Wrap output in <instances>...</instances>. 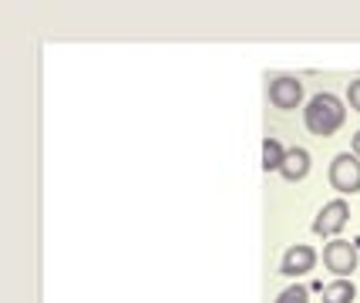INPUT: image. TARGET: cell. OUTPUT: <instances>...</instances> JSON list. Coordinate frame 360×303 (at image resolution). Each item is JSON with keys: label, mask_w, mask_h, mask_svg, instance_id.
Returning <instances> with one entry per match:
<instances>
[{"label": "cell", "mask_w": 360, "mask_h": 303, "mask_svg": "<svg viewBox=\"0 0 360 303\" xmlns=\"http://www.w3.org/2000/svg\"><path fill=\"white\" fill-rule=\"evenodd\" d=\"M347 122V108L344 101L337 95H330V91H320L307 101V108H303V125L310 135L316 138H330L333 131H340Z\"/></svg>", "instance_id": "obj_1"}, {"label": "cell", "mask_w": 360, "mask_h": 303, "mask_svg": "<svg viewBox=\"0 0 360 303\" xmlns=\"http://www.w3.org/2000/svg\"><path fill=\"white\" fill-rule=\"evenodd\" d=\"M266 98L273 108L293 112V108L303 105V81L293 78V75H276V78H269V84H266Z\"/></svg>", "instance_id": "obj_2"}, {"label": "cell", "mask_w": 360, "mask_h": 303, "mask_svg": "<svg viewBox=\"0 0 360 303\" xmlns=\"http://www.w3.org/2000/svg\"><path fill=\"white\" fill-rule=\"evenodd\" d=\"M330 186L333 192H340V195H354L360 192V159L357 155H337V159L330 162Z\"/></svg>", "instance_id": "obj_3"}, {"label": "cell", "mask_w": 360, "mask_h": 303, "mask_svg": "<svg viewBox=\"0 0 360 303\" xmlns=\"http://www.w3.org/2000/svg\"><path fill=\"white\" fill-rule=\"evenodd\" d=\"M360 263V253L354 243H344V240H333L323 246V266H327L337 280H347L350 273L357 270Z\"/></svg>", "instance_id": "obj_4"}, {"label": "cell", "mask_w": 360, "mask_h": 303, "mask_svg": "<svg viewBox=\"0 0 360 303\" xmlns=\"http://www.w3.org/2000/svg\"><path fill=\"white\" fill-rule=\"evenodd\" d=\"M347 223H350V206H347V199L340 195V199H330L327 206L316 212L314 233L316 236H337Z\"/></svg>", "instance_id": "obj_5"}, {"label": "cell", "mask_w": 360, "mask_h": 303, "mask_svg": "<svg viewBox=\"0 0 360 303\" xmlns=\"http://www.w3.org/2000/svg\"><path fill=\"white\" fill-rule=\"evenodd\" d=\"M314 266H316V250L314 246H303V243L290 246V250L283 253V259H280L283 276H307Z\"/></svg>", "instance_id": "obj_6"}, {"label": "cell", "mask_w": 360, "mask_h": 303, "mask_svg": "<svg viewBox=\"0 0 360 303\" xmlns=\"http://www.w3.org/2000/svg\"><path fill=\"white\" fill-rule=\"evenodd\" d=\"M280 176L286 182H303V179L310 176V152L307 148H286V159H283V169Z\"/></svg>", "instance_id": "obj_7"}, {"label": "cell", "mask_w": 360, "mask_h": 303, "mask_svg": "<svg viewBox=\"0 0 360 303\" xmlns=\"http://www.w3.org/2000/svg\"><path fill=\"white\" fill-rule=\"evenodd\" d=\"M283 159H286V148L280 138H263V169L266 172H280Z\"/></svg>", "instance_id": "obj_8"}, {"label": "cell", "mask_w": 360, "mask_h": 303, "mask_svg": "<svg viewBox=\"0 0 360 303\" xmlns=\"http://www.w3.org/2000/svg\"><path fill=\"white\" fill-rule=\"evenodd\" d=\"M354 300H357V287L350 280H333L323 290V303H354Z\"/></svg>", "instance_id": "obj_9"}, {"label": "cell", "mask_w": 360, "mask_h": 303, "mask_svg": "<svg viewBox=\"0 0 360 303\" xmlns=\"http://www.w3.org/2000/svg\"><path fill=\"white\" fill-rule=\"evenodd\" d=\"M276 303H310V293H307V287L293 283V287H286L280 297H276Z\"/></svg>", "instance_id": "obj_10"}, {"label": "cell", "mask_w": 360, "mask_h": 303, "mask_svg": "<svg viewBox=\"0 0 360 303\" xmlns=\"http://www.w3.org/2000/svg\"><path fill=\"white\" fill-rule=\"evenodd\" d=\"M347 101H350L354 112H360V78H354L350 84H347Z\"/></svg>", "instance_id": "obj_11"}, {"label": "cell", "mask_w": 360, "mask_h": 303, "mask_svg": "<svg viewBox=\"0 0 360 303\" xmlns=\"http://www.w3.org/2000/svg\"><path fill=\"white\" fill-rule=\"evenodd\" d=\"M350 145H354V155H357V159H360V128H357V131H354V142H350Z\"/></svg>", "instance_id": "obj_12"}]
</instances>
